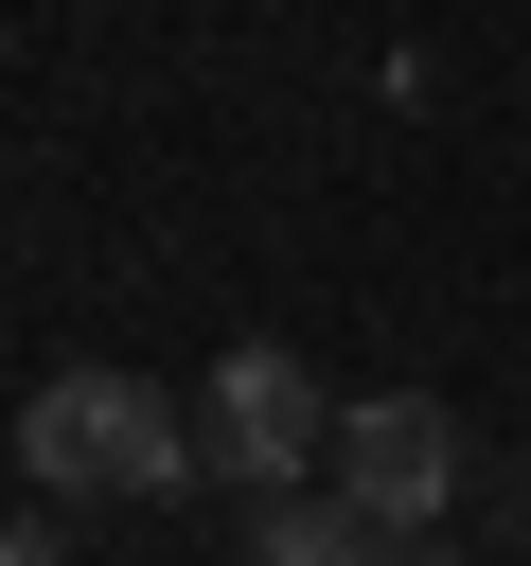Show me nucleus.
<instances>
[{
  "label": "nucleus",
  "mask_w": 531,
  "mask_h": 566,
  "mask_svg": "<svg viewBox=\"0 0 531 566\" xmlns=\"http://www.w3.org/2000/svg\"><path fill=\"white\" fill-rule=\"evenodd\" d=\"M18 478L35 495H177L212 460H195V407H159L124 371H35L18 389Z\"/></svg>",
  "instance_id": "nucleus-1"
},
{
  "label": "nucleus",
  "mask_w": 531,
  "mask_h": 566,
  "mask_svg": "<svg viewBox=\"0 0 531 566\" xmlns=\"http://www.w3.org/2000/svg\"><path fill=\"white\" fill-rule=\"evenodd\" d=\"M319 478H336V495H354L389 548H425V531H442V495H460V424H442L425 389H372V407H336Z\"/></svg>",
  "instance_id": "nucleus-2"
},
{
  "label": "nucleus",
  "mask_w": 531,
  "mask_h": 566,
  "mask_svg": "<svg viewBox=\"0 0 531 566\" xmlns=\"http://www.w3.org/2000/svg\"><path fill=\"white\" fill-rule=\"evenodd\" d=\"M319 442H336V407H319V371H301V354H266V336L195 389V460H212V478H248V495H301V460H319Z\"/></svg>",
  "instance_id": "nucleus-3"
},
{
  "label": "nucleus",
  "mask_w": 531,
  "mask_h": 566,
  "mask_svg": "<svg viewBox=\"0 0 531 566\" xmlns=\"http://www.w3.org/2000/svg\"><path fill=\"white\" fill-rule=\"evenodd\" d=\"M248 566H389V531L319 478V495H266V513H248Z\"/></svg>",
  "instance_id": "nucleus-4"
},
{
  "label": "nucleus",
  "mask_w": 531,
  "mask_h": 566,
  "mask_svg": "<svg viewBox=\"0 0 531 566\" xmlns=\"http://www.w3.org/2000/svg\"><path fill=\"white\" fill-rule=\"evenodd\" d=\"M0 566H71V531H53V513H18V531H0Z\"/></svg>",
  "instance_id": "nucleus-5"
},
{
  "label": "nucleus",
  "mask_w": 531,
  "mask_h": 566,
  "mask_svg": "<svg viewBox=\"0 0 531 566\" xmlns=\"http://www.w3.org/2000/svg\"><path fill=\"white\" fill-rule=\"evenodd\" d=\"M389 566H442V531H425V548H389Z\"/></svg>",
  "instance_id": "nucleus-6"
}]
</instances>
